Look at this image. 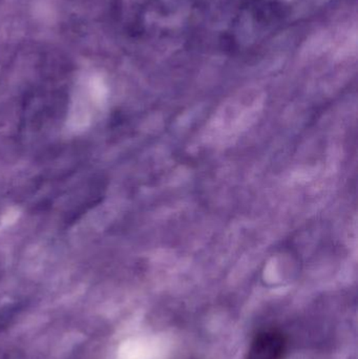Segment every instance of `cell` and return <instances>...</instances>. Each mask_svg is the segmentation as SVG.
Returning <instances> with one entry per match:
<instances>
[{
	"mask_svg": "<svg viewBox=\"0 0 358 359\" xmlns=\"http://www.w3.org/2000/svg\"><path fill=\"white\" fill-rule=\"evenodd\" d=\"M285 337L279 331L260 333L252 341L246 359H282L286 352Z\"/></svg>",
	"mask_w": 358,
	"mask_h": 359,
	"instance_id": "cell-1",
	"label": "cell"
}]
</instances>
